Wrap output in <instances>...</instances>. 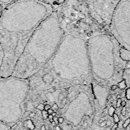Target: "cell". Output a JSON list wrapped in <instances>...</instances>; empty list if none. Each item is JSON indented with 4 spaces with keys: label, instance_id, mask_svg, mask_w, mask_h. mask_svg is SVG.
<instances>
[{
    "label": "cell",
    "instance_id": "cell-1",
    "mask_svg": "<svg viewBox=\"0 0 130 130\" xmlns=\"http://www.w3.org/2000/svg\"><path fill=\"white\" fill-rule=\"evenodd\" d=\"M54 11L52 5L43 0H17L4 9L0 18V43L5 58L0 78L12 75L28 40Z\"/></svg>",
    "mask_w": 130,
    "mask_h": 130
},
{
    "label": "cell",
    "instance_id": "cell-2",
    "mask_svg": "<svg viewBox=\"0 0 130 130\" xmlns=\"http://www.w3.org/2000/svg\"><path fill=\"white\" fill-rule=\"evenodd\" d=\"M64 34L58 14L54 11L32 34L11 76L28 79L36 74L54 54Z\"/></svg>",
    "mask_w": 130,
    "mask_h": 130
},
{
    "label": "cell",
    "instance_id": "cell-3",
    "mask_svg": "<svg viewBox=\"0 0 130 130\" xmlns=\"http://www.w3.org/2000/svg\"><path fill=\"white\" fill-rule=\"evenodd\" d=\"M90 72L87 40L74 34H64L48 61L34 76L47 75L54 80H77Z\"/></svg>",
    "mask_w": 130,
    "mask_h": 130
},
{
    "label": "cell",
    "instance_id": "cell-4",
    "mask_svg": "<svg viewBox=\"0 0 130 130\" xmlns=\"http://www.w3.org/2000/svg\"><path fill=\"white\" fill-rule=\"evenodd\" d=\"M121 47L113 35L105 31L94 32L87 39L90 72L98 81L122 77L128 63L120 57Z\"/></svg>",
    "mask_w": 130,
    "mask_h": 130
},
{
    "label": "cell",
    "instance_id": "cell-5",
    "mask_svg": "<svg viewBox=\"0 0 130 130\" xmlns=\"http://www.w3.org/2000/svg\"><path fill=\"white\" fill-rule=\"evenodd\" d=\"M29 80L12 76L0 78V120L6 123V114H13L17 122L23 117L26 97L29 94Z\"/></svg>",
    "mask_w": 130,
    "mask_h": 130
},
{
    "label": "cell",
    "instance_id": "cell-6",
    "mask_svg": "<svg viewBox=\"0 0 130 130\" xmlns=\"http://www.w3.org/2000/svg\"><path fill=\"white\" fill-rule=\"evenodd\" d=\"M109 26L111 34L120 46L130 51V0H120Z\"/></svg>",
    "mask_w": 130,
    "mask_h": 130
},
{
    "label": "cell",
    "instance_id": "cell-7",
    "mask_svg": "<svg viewBox=\"0 0 130 130\" xmlns=\"http://www.w3.org/2000/svg\"><path fill=\"white\" fill-rule=\"evenodd\" d=\"M93 18L102 25H109L114 9L120 0H88Z\"/></svg>",
    "mask_w": 130,
    "mask_h": 130
},
{
    "label": "cell",
    "instance_id": "cell-8",
    "mask_svg": "<svg viewBox=\"0 0 130 130\" xmlns=\"http://www.w3.org/2000/svg\"><path fill=\"white\" fill-rule=\"evenodd\" d=\"M5 58V53L4 49L3 48V47L0 43V70H1V68L2 67Z\"/></svg>",
    "mask_w": 130,
    "mask_h": 130
},
{
    "label": "cell",
    "instance_id": "cell-9",
    "mask_svg": "<svg viewBox=\"0 0 130 130\" xmlns=\"http://www.w3.org/2000/svg\"><path fill=\"white\" fill-rule=\"evenodd\" d=\"M16 1H17V0H0V5L3 7L4 8H5L7 6Z\"/></svg>",
    "mask_w": 130,
    "mask_h": 130
},
{
    "label": "cell",
    "instance_id": "cell-10",
    "mask_svg": "<svg viewBox=\"0 0 130 130\" xmlns=\"http://www.w3.org/2000/svg\"><path fill=\"white\" fill-rule=\"evenodd\" d=\"M9 126L0 120V130H11Z\"/></svg>",
    "mask_w": 130,
    "mask_h": 130
},
{
    "label": "cell",
    "instance_id": "cell-11",
    "mask_svg": "<svg viewBox=\"0 0 130 130\" xmlns=\"http://www.w3.org/2000/svg\"><path fill=\"white\" fill-rule=\"evenodd\" d=\"M26 126H27L28 129L31 130H34L35 129V126L34 125L33 123L32 122V121L31 119H29L27 123H26Z\"/></svg>",
    "mask_w": 130,
    "mask_h": 130
},
{
    "label": "cell",
    "instance_id": "cell-12",
    "mask_svg": "<svg viewBox=\"0 0 130 130\" xmlns=\"http://www.w3.org/2000/svg\"><path fill=\"white\" fill-rule=\"evenodd\" d=\"M117 86L119 87L121 90L125 89V88H126V81L125 80H123L120 81L118 83Z\"/></svg>",
    "mask_w": 130,
    "mask_h": 130
},
{
    "label": "cell",
    "instance_id": "cell-13",
    "mask_svg": "<svg viewBox=\"0 0 130 130\" xmlns=\"http://www.w3.org/2000/svg\"><path fill=\"white\" fill-rule=\"evenodd\" d=\"M115 111H116V109L114 108L113 106H111V107L108 109V113L109 116L111 117L113 116L114 113H115Z\"/></svg>",
    "mask_w": 130,
    "mask_h": 130
},
{
    "label": "cell",
    "instance_id": "cell-14",
    "mask_svg": "<svg viewBox=\"0 0 130 130\" xmlns=\"http://www.w3.org/2000/svg\"><path fill=\"white\" fill-rule=\"evenodd\" d=\"M130 124V118L127 119L123 124V129H126Z\"/></svg>",
    "mask_w": 130,
    "mask_h": 130
},
{
    "label": "cell",
    "instance_id": "cell-15",
    "mask_svg": "<svg viewBox=\"0 0 130 130\" xmlns=\"http://www.w3.org/2000/svg\"><path fill=\"white\" fill-rule=\"evenodd\" d=\"M113 120H114V122L115 123H117L119 122V117L118 116L117 114L116 113H114L113 116Z\"/></svg>",
    "mask_w": 130,
    "mask_h": 130
},
{
    "label": "cell",
    "instance_id": "cell-16",
    "mask_svg": "<svg viewBox=\"0 0 130 130\" xmlns=\"http://www.w3.org/2000/svg\"><path fill=\"white\" fill-rule=\"evenodd\" d=\"M42 117L43 118V119H48V114L47 113V111L44 110L42 111Z\"/></svg>",
    "mask_w": 130,
    "mask_h": 130
},
{
    "label": "cell",
    "instance_id": "cell-17",
    "mask_svg": "<svg viewBox=\"0 0 130 130\" xmlns=\"http://www.w3.org/2000/svg\"><path fill=\"white\" fill-rule=\"evenodd\" d=\"M126 97L128 100H130V88H127L126 91Z\"/></svg>",
    "mask_w": 130,
    "mask_h": 130
},
{
    "label": "cell",
    "instance_id": "cell-18",
    "mask_svg": "<svg viewBox=\"0 0 130 130\" xmlns=\"http://www.w3.org/2000/svg\"><path fill=\"white\" fill-rule=\"evenodd\" d=\"M36 108L37 109H38V110L42 111L43 110H44V104H43V103H40V104L37 106Z\"/></svg>",
    "mask_w": 130,
    "mask_h": 130
},
{
    "label": "cell",
    "instance_id": "cell-19",
    "mask_svg": "<svg viewBox=\"0 0 130 130\" xmlns=\"http://www.w3.org/2000/svg\"><path fill=\"white\" fill-rule=\"evenodd\" d=\"M51 109L52 110H53L54 112H57L58 109V105L57 104H56V103H54V104H53V105L52 106H51Z\"/></svg>",
    "mask_w": 130,
    "mask_h": 130
},
{
    "label": "cell",
    "instance_id": "cell-20",
    "mask_svg": "<svg viewBox=\"0 0 130 130\" xmlns=\"http://www.w3.org/2000/svg\"><path fill=\"white\" fill-rule=\"evenodd\" d=\"M48 90V93H54V92H55L56 90H55V88L54 87H52L51 88H50L48 90Z\"/></svg>",
    "mask_w": 130,
    "mask_h": 130
},
{
    "label": "cell",
    "instance_id": "cell-21",
    "mask_svg": "<svg viewBox=\"0 0 130 130\" xmlns=\"http://www.w3.org/2000/svg\"><path fill=\"white\" fill-rule=\"evenodd\" d=\"M126 107H123L122 109V111H121V114H122V116H126Z\"/></svg>",
    "mask_w": 130,
    "mask_h": 130
},
{
    "label": "cell",
    "instance_id": "cell-22",
    "mask_svg": "<svg viewBox=\"0 0 130 130\" xmlns=\"http://www.w3.org/2000/svg\"><path fill=\"white\" fill-rule=\"evenodd\" d=\"M122 100L121 99H117V102H116V107L117 108H119L120 107V104H121V102H122Z\"/></svg>",
    "mask_w": 130,
    "mask_h": 130
},
{
    "label": "cell",
    "instance_id": "cell-23",
    "mask_svg": "<svg viewBox=\"0 0 130 130\" xmlns=\"http://www.w3.org/2000/svg\"><path fill=\"white\" fill-rule=\"evenodd\" d=\"M50 108H51V106L50 105L47 104H46V105H44V110H45L47 111Z\"/></svg>",
    "mask_w": 130,
    "mask_h": 130
},
{
    "label": "cell",
    "instance_id": "cell-24",
    "mask_svg": "<svg viewBox=\"0 0 130 130\" xmlns=\"http://www.w3.org/2000/svg\"><path fill=\"white\" fill-rule=\"evenodd\" d=\"M119 127V123H115L113 126H112V128H111V130H116V129Z\"/></svg>",
    "mask_w": 130,
    "mask_h": 130
},
{
    "label": "cell",
    "instance_id": "cell-25",
    "mask_svg": "<svg viewBox=\"0 0 130 130\" xmlns=\"http://www.w3.org/2000/svg\"><path fill=\"white\" fill-rule=\"evenodd\" d=\"M53 120H54V122H55V123H56V125H58L59 123L58 122V117H57V116L54 117V118H53Z\"/></svg>",
    "mask_w": 130,
    "mask_h": 130
},
{
    "label": "cell",
    "instance_id": "cell-26",
    "mask_svg": "<svg viewBox=\"0 0 130 130\" xmlns=\"http://www.w3.org/2000/svg\"><path fill=\"white\" fill-rule=\"evenodd\" d=\"M64 121V118H63V117H60L58 118V123H63Z\"/></svg>",
    "mask_w": 130,
    "mask_h": 130
},
{
    "label": "cell",
    "instance_id": "cell-27",
    "mask_svg": "<svg viewBox=\"0 0 130 130\" xmlns=\"http://www.w3.org/2000/svg\"><path fill=\"white\" fill-rule=\"evenodd\" d=\"M118 87V86L116 84H114L113 85H112V87H111V89L112 90H116L117 88Z\"/></svg>",
    "mask_w": 130,
    "mask_h": 130
},
{
    "label": "cell",
    "instance_id": "cell-28",
    "mask_svg": "<svg viewBox=\"0 0 130 130\" xmlns=\"http://www.w3.org/2000/svg\"><path fill=\"white\" fill-rule=\"evenodd\" d=\"M4 8L3 6H2L0 5V18H1V16H2V13H3V10H4Z\"/></svg>",
    "mask_w": 130,
    "mask_h": 130
},
{
    "label": "cell",
    "instance_id": "cell-29",
    "mask_svg": "<svg viewBox=\"0 0 130 130\" xmlns=\"http://www.w3.org/2000/svg\"><path fill=\"white\" fill-rule=\"evenodd\" d=\"M111 122L110 119H108L107 121H106V125L108 126H110L111 125Z\"/></svg>",
    "mask_w": 130,
    "mask_h": 130
},
{
    "label": "cell",
    "instance_id": "cell-30",
    "mask_svg": "<svg viewBox=\"0 0 130 130\" xmlns=\"http://www.w3.org/2000/svg\"><path fill=\"white\" fill-rule=\"evenodd\" d=\"M105 126H106V121H105V120L103 121V122L102 123H100V126L101 127H103Z\"/></svg>",
    "mask_w": 130,
    "mask_h": 130
},
{
    "label": "cell",
    "instance_id": "cell-31",
    "mask_svg": "<svg viewBox=\"0 0 130 130\" xmlns=\"http://www.w3.org/2000/svg\"><path fill=\"white\" fill-rule=\"evenodd\" d=\"M47 111V113H48V115H51V114H52L53 113V112H54V111H53V110H52V109L51 108H50L49 109H48V110Z\"/></svg>",
    "mask_w": 130,
    "mask_h": 130
},
{
    "label": "cell",
    "instance_id": "cell-32",
    "mask_svg": "<svg viewBox=\"0 0 130 130\" xmlns=\"http://www.w3.org/2000/svg\"><path fill=\"white\" fill-rule=\"evenodd\" d=\"M126 105V102L125 101H122V102H121L120 106H122L123 107H125Z\"/></svg>",
    "mask_w": 130,
    "mask_h": 130
},
{
    "label": "cell",
    "instance_id": "cell-33",
    "mask_svg": "<svg viewBox=\"0 0 130 130\" xmlns=\"http://www.w3.org/2000/svg\"><path fill=\"white\" fill-rule=\"evenodd\" d=\"M35 115H36V114H35V112H30V113H29V117H34L35 116Z\"/></svg>",
    "mask_w": 130,
    "mask_h": 130
},
{
    "label": "cell",
    "instance_id": "cell-34",
    "mask_svg": "<svg viewBox=\"0 0 130 130\" xmlns=\"http://www.w3.org/2000/svg\"><path fill=\"white\" fill-rule=\"evenodd\" d=\"M41 130H47L45 125H43L41 127Z\"/></svg>",
    "mask_w": 130,
    "mask_h": 130
},
{
    "label": "cell",
    "instance_id": "cell-35",
    "mask_svg": "<svg viewBox=\"0 0 130 130\" xmlns=\"http://www.w3.org/2000/svg\"><path fill=\"white\" fill-rule=\"evenodd\" d=\"M55 130H61V127L58 126H55Z\"/></svg>",
    "mask_w": 130,
    "mask_h": 130
},
{
    "label": "cell",
    "instance_id": "cell-36",
    "mask_svg": "<svg viewBox=\"0 0 130 130\" xmlns=\"http://www.w3.org/2000/svg\"><path fill=\"white\" fill-rule=\"evenodd\" d=\"M53 118H54V116H52V114H51V115H48V119H52Z\"/></svg>",
    "mask_w": 130,
    "mask_h": 130
},
{
    "label": "cell",
    "instance_id": "cell-37",
    "mask_svg": "<svg viewBox=\"0 0 130 130\" xmlns=\"http://www.w3.org/2000/svg\"><path fill=\"white\" fill-rule=\"evenodd\" d=\"M56 115H57V112H53V113L52 114V116L54 117L56 116Z\"/></svg>",
    "mask_w": 130,
    "mask_h": 130
},
{
    "label": "cell",
    "instance_id": "cell-38",
    "mask_svg": "<svg viewBox=\"0 0 130 130\" xmlns=\"http://www.w3.org/2000/svg\"><path fill=\"white\" fill-rule=\"evenodd\" d=\"M51 123V125H52L53 126H55L56 125H56V123H55V122H52Z\"/></svg>",
    "mask_w": 130,
    "mask_h": 130
},
{
    "label": "cell",
    "instance_id": "cell-39",
    "mask_svg": "<svg viewBox=\"0 0 130 130\" xmlns=\"http://www.w3.org/2000/svg\"><path fill=\"white\" fill-rule=\"evenodd\" d=\"M120 97H121V96H120V95H117V97H116V99H120Z\"/></svg>",
    "mask_w": 130,
    "mask_h": 130
},
{
    "label": "cell",
    "instance_id": "cell-40",
    "mask_svg": "<svg viewBox=\"0 0 130 130\" xmlns=\"http://www.w3.org/2000/svg\"><path fill=\"white\" fill-rule=\"evenodd\" d=\"M103 122V120L102 119H100V120H99V123H102Z\"/></svg>",
    "mask_w": 130,
    "mask_h": 130
},
{
    "label": "cell",
    "instance_id": "cell-41",
    "mask_svg": "<svg viewBox=\"0 0 130 130\" xmlns=\"http://www.w3.org/2000/svg\"><path fill=\"white\" fill-rule=\"evenodd\" d=\"M49 122H51V123L52 122H54V120H53V119H49Z\"/></svg>",
    "mask_w": 130,
    "mask_h": 130
},
{
    "label": "cell",
    "instance_id": "cell-42",
    "mask_svg": "<svg viewBox=\"0 0 130 130\" xmlns=\"http://www.w3.org/2000/svg\"><path fill=\"white\" fill-rule=\"evenodd\" d=\"M126 130H130V128L128 126L127 128L126 129Z\"/></svg>",
    "mask_w": 130,
    "mask_h": 130
},
{
    "label": "cell",
    "instance_id": "cell-43",
    "mask_svg": "<svg viewBox=\"0 0 130 130\" xmlns=\"http://www.w3.org/2000/svg\"><path fill=\"white\" fill-rule=\"evenodd\" d=\"M126 130V129H123L122 130Z\"/></svg>",
    "mask_w": 130,
    "mask_h": 130
},
{
    "label": "cell",
    "instance_id": "cell-44",
    "mask_svg": "<svg viewBox=\"0 0 130 130\" xmlns=\"http://www.w3.org/2000/svg\"><path fill=\"white\" fill-rule=\"evenodd\" d=\"M27 130H29V129H28Z\"/></svg>",
    "mask_w": 130,
    "mask_h": 130
},
{
    "label": "cell",
    "instance_id": "cell-45",
    "mask_svg": "<svg viewBox=\"0 0 130 130\" xmlns=\"http://www.w3.org/2000/svg\"><path fill=\"white\" fill-rule=\"evenodd\" d=\"M129 88H130V87Z\"/></svg>",
    "mask_w": 130,
    "mask_h": 130
}]
</instances>
